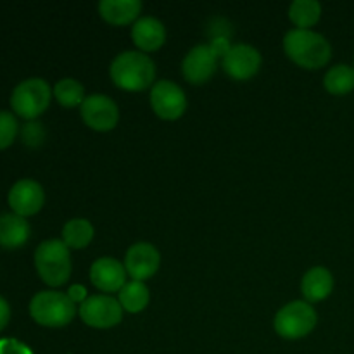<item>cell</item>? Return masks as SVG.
I'll return each mask as SVG.
<instances>
[{
	"instance_id": "14",
	"label": "cell",
	"mask_w": 354,
	"mask_h": 354,
	"mask_svg": "<svg viewBox=\"0 0 354 354\" xmlns=\"http://www.w3.org/2000/svg\"><path fill=\"white\" fill-rule=\"evenodd\" d=\"M127 268L114 258H100L90 268V280L99 290L106 294L120 292L127 283Z\"/></svg>"
},
{
	"instance_id": "23",
	"label": "cell",
	"mask_w": 354,
	"mask_h": 354,
	"mask_svg": "<svg viewBox=\"0 0 354 354\" xmlns=\"http://www.w3.org/2000/svg\"><path fill=\"white\" fill-rule=\"evenodd\" d=\"M54 97L62 107H82L85 97V90L83 85L75 78H64L61 82L55 83L54 86Z\"/></svg>"
},
{
	"instance_id": "5",
	"label": "cell",
	"mask_w": 354,
	"mask_h": 354,
	"mask_svg": "<svg viewBox=\"0 0 354 354\" xmlns=\"http://www.w3.org/2000/svg\"><path fill=\"white\" fill-rule=\"evenodd\" d=\"M52 90L41 78H28L14 88L10 107L23 120H37L50 106Z\"/></svg>"
},
{
	"instance_id": "13",
	"label": "cell",
	"mask_w": 354,
	"mask_h": 354,
	"mask_svg": "<svg viewBox=\"0 0 354 354\" xmlns=\"http://www.w3.org/2000/svg\"><path fill=\"white\" fill-rule=\"evenodd\" d=\"M218 68V57L211 50L209 45H197L182 62V73L185 80L192 85H203L209 82Z\"/></svg>"
},
{
	"instance_id": "20",
	"label": "cell",
	"mask_w": 354,
	"mask_h": 354,
	"mask_svg": "<svg viewBox=\"0 0 354 354\" xmlns=\"http://www.w3.org/2000/svg\"><path fill=\"white\" fill-rule=\"evenodd\" d=\"M93 239V227L85 218H73L62 228V242L69 249H85Z\"/></svg>"
},
{
	"instance_id": "4",
	"label": "cell",
	"mask_w": 354,
	"mask_h": 354,
	"mask_svg": "<svg viewBox=\"0 0 354 354\" xmlns=\"http://www.w3.org/2000/svg\"><path fill=\"white\" fill-rule=\"evenodd\" d=\"M30 315L41 327L61 328L73 322L76 304L69 299L68 294L59 290H41L31 299Z\"/></svg>"
},
{
	"instance_id": "19",
	"label": "cell",
	"mask_w": 354,
	"mask_h": 354,
	"mask_svg": "<svg viewBox=\"0 0 354 354\" xmlns=\"http://www.w3.org/2000/svg\"><path fill=\"white\" fill-rule=\"evenodd\" d=\"M118 294H120L118 301H120L121 308L128 313H140L151 301V292H149L147 286L144 282H137V280L124 283V287Z\"/></svg>"
},
{
	"instance_id": "22",
	"label": "cell",
	"mask_w": 354,
	"mask_h": 354,
	"mask_svg": "<svg viewBox=\"0 0 354 354\" xmlns=\"http://www.w3.org/2000/svg\"><path fill=\"white\" fill-rule=\"evenodd\" d=\"M324 85L332 95H346L354 88V68L346 64L334 66L325 75Z\"/></svg>"
},
{
	"instance_id": "24",
	"label": "cell",
	"mask_w": 354,
	"mask_h": 354,
	"mask_svg": "<svg viewBox=\"0 0 354 354\" xmlns=\"http://www.w3.org/2000/svg\"><path fill=\"white\" fill-rule=\"evenodd\" d=\"M19 131L16 116L9 111H0V151L10 147L14 144Z\"/></svg>"
},
{
	"instance_id": "3",
	"label": "cell",
	"mask_w": 354,
	"mask_h": 354,
	"mask_svg": "<svg viewBox=\"0 0 354 354\" xmlns=\"http://www.w3.org/2000/svg\"><path fill=\"white\" fill-rule=\"evenodd\" d=\"M35 268L48 287H61L71 277V254L62 241L50 239L35 251Z\"/></svg>"
},
{
	"instance_id": "7",
	"label": "cell",
	"mask_w": 354,
	"mask_h": 354,
	"mask_svg": "<svg viewBox=\"0 0 354 354\" xmlns=\"http://www.w3.org/2000/svg\"><path fill=\"white\" fill-rule=\"evenodd\" d=\"M80 318L93 328H113L123 320V308L120 301L107 294L86 297L80 304Z\"/></svg>"
},
{
	"instance_id": "18",
	"label": "cell",
	"mask_w": 354,
	"mask_h": 354,
	"mask_svg": "<svg viewBox=\"0 0 354 354\" xmlns=\"http://www.w3.org/2000/svg\"><path fill=\"white\" fill-rule=\"evenodd\" d=\"M334 289V277L324 266L311 268L301 282V292H303L306 303H320L327 299Z\"/></svg>"
},
{
	"instance_id": "27",
	"label": "cell",
	"mask_w": 354,
	"mask_h": 354,
	"mask_svg": "<svg viewBox=\"0 0 354 354\" xmlns=\"http://www.w3.org/2000/svg\"><path fill=\"white\" fill-rule=\"evenodd\" d=\"M207 45H209L211 50L214 52V55H216L218 59H220V57L223 59L225 55H227L228 52H230V48H232L230 41H228L227 37H214L213 40H211Z\"/></svg>"
},
{
	"instance_id": "2",
	"label": "cell",
	"mask_w": 354,
	"mask_h": 354,
	"mask_svg": "<svg viewBox=\"0 0 354 354\" xmlns=\"http://www.w3.org/2000/svg\"><path fill=\"white\" fill-rule=\"evenodd\" d=\"M109 73L118 88L142 92L154 83L156 66L144 52L128 50L114 57Z\"/></svg>"
},
{
	"instance_id": "1",
	"label": "cell",
	"mask_w": 354,
	"mask_h": 354,
	"mask_svg": "<svg viewBox=\"0 0 354 354\" xmlns=\"http://www.w3.org/2000/svg\"><path fill=\"white\" fill-rule=\"evenodd\" d=\"M287 57L304 69H320L330 61L332 47L327 38L311 30H290L283 37Z\"/></svg>"
},
{
	"instance_id": "8",
	"label": "cell",
	"mask_w": 354,
	"mask_h": 354,
	"mask_svg": "<svg viewBox=\"0 0 354 354\" xmlns=\"http://www.w3.org/2000/svg\"><path fill=\"white\" fill-rule=\"evenodd\" d=\"M152 111L165 121H175L187 111L185 92L171 80H161L151 88Z\"/></svg>"
},
{
	"instance_id": "16",
	"label": "cell",
	"mask_w": 354,
	"mask_h": 354,
	"mask_svg": "<svg viewBox=\"0 0 354 354\" xmlns=\"http://www.w3.org/2000/svg\"><path fill=\"white\" fill-rule=\"evenodd\" d=\"M31 235V227L26 218L16 213L0 214V248L14 249L23 248Z\"/></svg>"
},
{
	"instance_id": "9",
	"label": "cell",
	"mask_w": 354,
	"mask_h": 354,
	"mask_svg": "<svg viewBox=\"0 0 354 354\" xmlns=\"http://www.w3.org/2000/svg\"><path fill=\"white\" fill-rule=\"evenodd\" d=\"M82 118L88 128L95 131H109L120 121L116 102L104 93L88 95L82 104Z\"/></svg>"
},
{
	"instance_id": "12",
	"label": "cell",
	"mask_w": 354,
	"mask_h": 354,
	"mask_svg": "<svg viewBox=\"0 0 354 354\" xmlns=\"http://www.w3.org/2000/svg\"><path fill=\"white\" fill-rule=\"evenodd\" d=\"M261 68V54L248 44L232 45L230 52L223 57V69L237 82L252 78Z\"/></svg>"
},
{
	"instance_id": "15",
	"label": "cell",
	"mask_w": 354,
	"mask_h": 354,
	"mask_svg": "<svg viewBox=\"0 0 354 354\" xmlns=\"http://www.w3.org/2000/svg\"><path fill=\"white\" fill-rule=\"evenodd\" d=\"M131 40L140 48V52H154L165 45L166 30L165 24L151 16L140 17L131 26Z\"/></svg>"
},
{
	"instance_id": "26",
	"label": "cell",
	"mask_w": 354,
	"mask_h": 354,
	"mask_svg": "<svg viewBox=\"0 0 354 354\" xmlns=\"http://www.w3.org/2000/svg\"><path fill=\"white\" fill-rule=\"evenodd\" d=\"M0 354H33L31 349L16 339H0Z\"/></svg>"
},
{
	"instance_id": "11",
	"label": "cell",
	"mask_w": 354,
	"mask_h": 354,
	"mask_svg": "<svg viewBox=\"0 0 354 354\" xmlns=\"http://www.w3.org/2000/svg\"><path fill=\"white\" fill-rule=\"evenodd\" d=\"M159 265H161V256H159L158 249L147 242H138V244L131 245L124 258L127 273L131 277V280H137V282H145L154 277L158 273Z\"/></svg>"
},
{
	"instance_id": "28",
	"label": "cell",
	"mask_w": 354,
	"mask_h": 354,
	"mask_svg": "<svg viewBox=\"0 0 354 354\" xmlns=\"http://www.w3.org/2000/svg\"><path fill=\"white\" fill-rule=\"evenodd\" d=\"M68 296L75 304H82L83 301H86V289L82 286H71L68 290Z\"/></svg>"
},
{
	"instance_id": "25",
	"label": "cell",
	"mask_w": 354,
	"mask_h": 354,
	"mask_svg": "<svg viewBox=\"0 0 354 354\" xmlns=\"http://www.w3.org/2000/svg\"><path fill=\"white\" fill-rule=\"evenodd\" d=\"M21 133H23V142L26 145H30V147H37V145H40L41 140H44V137H45L44 128L40 127V123H35V121L24 124V128Z\"/></svg>"
},
{
	"instance_id": "6",
	"label": "cell",
	"mask_w": 354,
	"mask_h": 354,
	"mask_svg": "<svg viewBox=\"0 0 354 354\" xmlns=\"http://www.w3.org/2000/svg\"><path fill=\"white\" fill-rule=\"evenodd\" d=\"M317 311L310 303L292 301L277 313L273 325H275V330L280 337L296 341V339H303L310 332H313V328L317 327Z\"/></svg>"
},
{
	"instance_id": "10",
	"label": "cell",
	"mask_w": 354,
	"mask_h": 354,
	"mask_svg": "<svg viewBox=\"0 0 354 354\" xmlns=\"http://www.w3.org/2000/svg\"><path fill=\"white\" fill-rule=\"evenodd\" d=\"M7 203H9L12 213L19 214V216L28 218L37 214L38 211L44 207L45 194L44 189L38 182L31 178H23L19 182L14 183L7 196Z\"/></svg>"
},
{
	"instance_id": "21",
	"label": "cell",
	"mask_w": 354,
	"mask_h": 354,
	"mask_svg": "<svg viewBox=\"0 0 354 354\" xmlns=\"http://www.w3.org/2000/svg\"><path fill=\"white\" fill-rule=\"evenodd\" d=\"M322 16V6L315 0H296L289 7V17L297 30H310Z\"/></svg>"
},
{
	"instance_id": "17",
	"label": "cell",
	"mask_w": 354,
	"mask_h": 354,
	"mask_svg": "<svg viewBox=\"0 0 354 354\" xmlns=\"http://www.w3.org/2000/svg\"><path fill=\"white\" fill-rule=\"evenodd\" d=\"M142 3L138 0H102L99 3V12L106 23L113 26H127L137 23L140 17Z\"/></svg>"
},
{
	"instance_id": "29",
	"label": "cell",
	"mask_w": 354,
	"mask_h": 354,
	"mask_svg": "<svg viewBox=\"0 0 354 354\" xmlns=\"http://www.w3.org/2000/svg\"><path fill=\"white\" fill-rule=\"evenodd\" d=\"M9 320H10L9 303H7V301L0 296V332H2L7 325H9Z\"/></svg>"
}]
</instances>
